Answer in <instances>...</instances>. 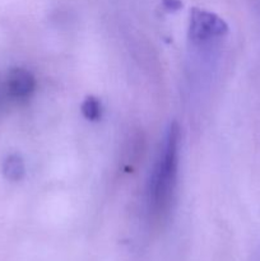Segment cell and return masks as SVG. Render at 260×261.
Listing matches in <instances>:
<instances>
[{
  "instance_id": "obj_1",
  "label": "cell",
  "mask_w": 260,
  "mask_h": 261,
  "mask_svg": "<svg viewBox=\"0 0 260 261\" xmlns=\"http://www.w3.org/2000/svg\"><path fill=\"white\" fill-rule=\"evenodd\" d=\"M178 127L170 126L162 155L157 161L149 188V206L155 217H163L170 211L176 188L178 165Z\"/></svg>"
},
{
  "instance_id": "obj_2",
  "label": "cell",
  "mask_w": 260,
  "mask_h": 261,
  "mask_svg": "<svg viewBox=\"0 0 260 261\" xmlns=\"http://www.w3.org/2000/svg\"><path fill=\"white\" fill-rule=\"evenodd\" d=\"M227 24L213 13L193 9L190 14V37L195 42L203 43L212 38L222 37L227 32Z\"/></svg>"
},
{
  "instance_id": "obj_3",
  "label": "cell",
  "mask_w": 260,
  "mask_h": 261,
  "mask_svg": "<svg viewBox=\"0 0 260 261\" xmlns=\"http://www.w3.org/2000/svg\"><path fill=\"white\" fill-rule=\"evenodd\" d=\"M36 81L32 74L22 68H15L8 74L5 89L8 96L14 99H25L33 93Z\"/></svg>"
},
{
  "instance_id": "obj_4",
  "label": "cell",
  "mask_w": 260,
  "mask_h": 261,
  "mask_svg": "<svg viewBox=\"0 0 260 261\" xmlns=\"http://www.w3.org/2000/svg\"><path fill=\"white\" fill-rule=\"evenodd\" d=\"M3 173L9 181H19L24 177L25 167L22 157L18 154H10L3 163Z\"/></svg>"
},
{
  "instance_id": "obj_5",
  "label": "cell",
  "mask_w": 260,
  "mask_h": 261,
  "mask_svg": "<svg viewBox=\"0 0 260 261\" xmlns=\"http://www.w3.org/2000/svg\"><path fill=\"white\" fill-rule=\"evenodd\" d=\"M82 114L87 120L97 121L101 117V102L96 97H87L82 103Z\"/></svg>"
}]
</instances>
